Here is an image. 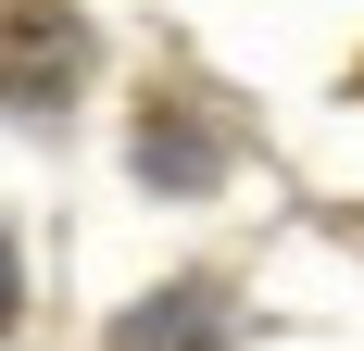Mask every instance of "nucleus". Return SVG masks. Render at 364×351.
Segmentation results:
<instances>
[{
  "label": "nucleus",
  "instance_id": "obj_4",
  "mask_svg": "<svg viewBox=\"0 0 364 351\" xmlns=\"http://www.w3.org/2000/svg\"><path fill=\"white\" fill-rule=\"evenodd\" d=\"M0 326H13V239H0Z\"/></svg>",
  "mask_w": 364,
  "mask_h": 351
},
{
  "label": "nucleus",
  "instance_id": "obj_2",
  "mask_svg": "<svg viewBox=\"0 0 364 351\" xmlns=\"http://www.w3.org/2000/svg\"><path fill=\"white\" fill-rule=\"evenodd\" d=\"M139 163L164 176V188H214V176H226V126H201V113H188V88H151Z\"/></svg>",
  "mask_w": 364,
  "mask_h": 351
},
{
  "label": "nucleus",
  "instance_id": "obj_1",
  "mask_svg": "<svg viewBox=\"0 0 364 351\" xmlns=\"http://www.w3.org/2000/svg\"><path fill=\"white\" fill-rule=\"evenodd\" d=\"M75 75H88V26H75L63 0H0V101H75Z\"/></svg>",
  "mask_w": 364,
  "mask_h": 351
},
{
  "label": "nucleus",
  "instance_id": "obj_3",
  "mask_svg": "<svg viewBox=\"0 0 364 351\" xmlns=\"http://www.w3.org/2000/svg\"><path fill=\"white\" fill-rule=\"evenodd\" d=\"M113 351H239V314H226V288H164V301H139V314L113 326Z\"/></svg>",
  "mask_w": 364,
  "mask_h": 351
}]
</instances>
